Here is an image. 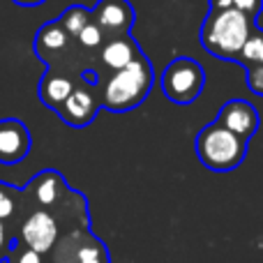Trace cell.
<instances>
[{"label": "cell", "instance_id": "6da1fadb", "mask_svg": "<svg viewBox=\"0 0 263 263\" xmlns=\"http://www.w3.org/2000/svg\"><path fill=\"white\" fill-rule=\"evenodd\" d=\"M254 26V18H250L236 7L208 9V16L203 18L199 30L201 46L215 58L238 63L240 51Z\"/></svg>", "mask_w": 263, "mask_h": 263}, {"label": "cell", "instance_id": "7a4b0ae2", "mask_svg": "<svg viewBox=\"0 0 263 263\" xmlns=\"http://www.w3.org/2000/svg\"><path fill=\"white\" fill-rule=\"evenodd\" d=\"M153 83V63L145 55H141L139 60H134L127 67L111 72L109 79L100 86L102 109L114 111V114H125V111L136 109L150 95Z\"/></svg>", "mask_w": 263, "mask_h": 263}, {"label": "cell", "instance_id": "3957f363", "mask_svg": "<svg viewBox=\"0 0 263 263\" xmlns=\"http://www.w3.org/2000/svg\"><path fill=\"white\" fill-rule=\"evenodd\" d=\"M194 150L199 162L205 168L217 173H227L238 168L247 157L250 150V141L238 136L236 132L227 129L224 125H219L217 120L210 125H205L203 129L196 134Z\"/></svg>", "mask_w": 263, "mask_h": 263}, {"label": "cell", "instance_id": "277c9868", "mask_svg": "<svg viewBox=\"0 0 263 263\" xmlns=\"http://www.w3.org/2000/svg\"><path fill=\"white\" fill-rule=\"evenodd\" d=\"M159 86H162V92L168 102L187 106L199 100V95L203 92L205 72L199 60L180 55V58H173L171 63L164 67Z\"/></svg>", "mask_w": 263, "mask_h": 263}, {"label": "cell", "instance_id": "5b68a950", "mask_svg": "<svg viewBox=\"0 0 263 263\" xmlns=\"http://www.w3.org/2000/svg\"><path fill=\"white\" fill-rule=\"evenodd\" d=\"M32 49H35V53L40 55L51 69H60V72H69L72 60L77 58V55H81L79 51H86V49H81L77 37L65 30L60 21L44 23V26L37 30ZM88 53H90V51H88Z\"/></svg>", "mask_w": 263, "mask_h": 263}, {"label": "cell", "instance_id": "8992f818", "mask_svg": "<svg viewBox=\"0 0 263 263\" xmlns=\"http://www.w3.org/2000/svg\"><path fill=\"white\" fill-rule=\"evenodd\" d=\"M97 88H100V83H86V81H79L74 86L69 97L55 111L63 118L65 125L81 129L88 127L95 120L97 111L102 109V95H97Z\"/></svg>", "mask_w": 263, "mask_h": 263}, {"label": "cell", "instance_id": "52a82bcc", "mask_svg": "<svg viewBox=\"0 0 263 263\" xmlns=\"http://www.w3.org/2000/svg\"><path fill=\"white\" fill-rule=\"evenodd\" d=\"M18 240L40 254H49L58 242V219L46 208L32 210L18 229Z\"/></svg>", "mask_w": 263, "mask_h": 263}, {"label": "cell", "instance_id": "ba28073f", "mask_svg": "<svg viewBox=\"0 0 263 263\" xmlns=\"http://www.w3.org/2000/svg\"><path fill=\"white\" fill-rule=\"evenodd\" d=\"M92 21L109 40V37L129 35L136 21V12L129 0H97L92 7Z\"/></svg>", "mask_w": 263, "mask_h": 263}, {"label": "cell", "instance_id": "9c48e42d", "mask_svg": "<svg viewBox=\"0 0 263 263\" xmlns=\"http://www.w3.org/2000/svg\"><path fill=\"white\" fill-rule=\"evenodd\" d=\"M30 129L18 118L0 120V164H18L30 153Z\"/></svg>", "mask_w": 263, "mask_h": 263}, {"label": "cell", "instance_id": "30bf717a", "mask_svg": "<svg viewBox=\"0 0 263 263\" xmlns=\"http://www.w3.org/2000/svg\"><path fill=\"white\" fill-rule=\"evenodd\" d=\"M215 120H217L219 125H224L227 129L236 132L238 136H242V139H247V141L259 132V125H261L256 106L247 100H240V97L229 100L227 104L219 109V114Z\"/></svg>", "mask_w": 263, "mask_h": 263}, {"label": "cell", "instance_id": "8fae6325", "mask_svg": "<svg viewBox=\"0 0 263 263\" xmlns=\"http://www.w3.org/2000/svg\"><path fill=\"white\" fill-rule=\"evenodd\" d=\"M100 63L104 65L106 69L116 72V69H123L132 65L134 60H139L143 55L139 42L132 35H120V37H109V40L102 44L100 49Z\"/></svg>", "mask_w": 263, "mask_h": 263}, {"label": "cell", "instance_id": "7c38bea8", "mask_svg": "<svg viewBox=\"0 0 263 263\" xmlns=\"http://www.w3.org/2000/svg\"><path fill=\"white\" fill-rule=\"evenodd\" d=\"M79 81H74L72 74L69 72H60V69H51L42 77L40 81V100L44 106H49V109L58 111L60 104H63L65 100L69 97V92L74 90V86H77Z\"/></svg>", "mask_w": 263, "mask_h": 263}, {"label": "cell", "instance_id": "4fadbf2b", "mask_svg": "<svg viewBox=\"0 0 263 263\" xmlns=\"http://www.w3.org/2000/svg\"><path fill=\"white\" fill-rule=\"evenodd\" d=\"M30 190L32 196L37 199V203L42 208H53L63 201V196L67 194V185H65V178L58 171L49 168V171H42L37 178L30 180Z\"/></svg>", "mask_w": 263, "mask_h": 263}, {"label": "cell", "instance_id": "5bb4252c", "mask_svg": "<svg viewBox=\"0 0 263 263\" xmlns=\"http://www.w3.org/2000/svg\"><path fill=\"white\" fill-rule=\"evenodd\" d=\"M74 263H109V252H106L104 242L86 231L83 240L79 242L77 252H74Z\"/></svg>", "mask_w": 263, "mask_h": 263}, {"label": "cell", "instance_id": "9a60e30c", "mask_svg": "<svg viewBox=\"0 0 263 263\" xmlns=\"http://www.w3.org/2000/svg\"><path fill=\"white\" fill-rule=\"evenodd\" d=\"M58 21L63 23V28L69 32V35L77 37L79 32L92 21V9L83 7V5H72V7L63 9V14L58 16Z\"/></svg>", "mask_w": 263, "mask_h": 263}, {"label": "cell", "instance_id": "2e32d148", "mask_svg": "<svg viewBox=\"0 0 263 263\" xmlns=\"http://www.w3.org/2000/svg\"><path fill=\"white\" fill-rule=\"evenodd\" d=\"M238 65L242 67H250V65H263V28L254 26V30L250 32L245 46L240 51V58Z\"/></svg>", "mask_w": 263, "mask_h": 263}, {"label": "cell", "instance_id": "e0dca14e", "mask_svg": "<svg viewBox=\"0 0 263 263\" xmlns=\"http://www.w3.org/2000/svg\"><path fill=\"white\" fill-rule=\"evenodd\" d=\"M77 42L81 44V49L90 51V53H92V51H97V53H100V49H102V44L106 42V37H104V32L100 30V26H97L95 21H90L77 35Z\"/></svg>", "mask_w": 263, "mask_h": 263}, {"label": "cell", "instance_id": "ac0fdd59", "mask_svg": "<svg viewBox=\"0 0 263 263\" xmlns=\"http://www.w3.org/2000/svg\"><path fill=\"white\" fill-rule=\"evenodd\" d=\"M44 254H40V252L30 250V247H26L21 240H14L12 247H9L7 256H5V261L7 263H44V259H42Z\"/></svg>", "mask_w": 263, "mask_h": 263}, {"label": "cell", "instance_id": "d6986e66", "mask_svg": "<svg viewBox=\"0 0 263 263\" xmlns=\"http://www.w3.org/2000/svg\"><path fill=\"white\" fill-rule=\"evenodd\" d=\"M16 210V190L0 182V222L9 219Z\"/></svg>", "mask_w": 263, "mask_h": 263}, {"label": "cell", "instance_id": "ffe728a7", "mask_svg": "<svg viewBox=\"0 0 263 263\" xmlns=\"http://www.w3.org/2000/svg\"><path fill=\"white\" fill-rule=\"evenodd\" d=\"M245 83L254 95L263 97V65H250V67H245Z\"/></svg>", "mask_w": 263, "mask_h": 263}, {"label": "cell", "instance_id": "44dd1931", "mask_svg": "<svg viewBox=\"0 0 263 263\" xmlns=\"http://www.w3.org/2000/svg\"><path fill=\"white\" fill-rule=\"evenodd\" d=\"M233 7L240 9L242 14H247L250 18H259L261 9H263V0H233Z\"/></svg>", "mask_w": 263, "mask_h": 263}, {"label": "cell", "instance_id": "7402d4cb", "mask_svg": "<svg viewBox=\"0 0 263 263\" xmlns=\"http://www.w3.org/2000/svg\"><path fill=\"white\" fill-rule=\"evenodd\" d=\"M7 252H9V236H7V229H5V224L0 222V261H5Z\"/></svg>", "mask_w": 263, "mask_h": 263}, {"label": "cell", "instance_id": "603a6c76", "mask_svg": "<svg viewBox=\"0 0 263 263\" xmlns=\"http://www.w3.org/2000/svg\"><path fill=\"white\" fill-rule=\"evenodd\" d=\"M208 7L210 9H227V7H233V0H208Z\"/></svg>", "mask_w": 263, "mask_h": 263}, {"label": "cell", "instance_id": "cb8c5ba5", "mask_svg": "<svg viewBox=\"0 0 263 263\" xmlns=\"http://www.w3.org/2000/svg\"><path fill=\"white\" fill-rule=\"evenodd\" d=\"M14 5H21V7H40V5H44L46 0H12Z\"/></svg>", "mask_w": 263, "mask_h": 263}]
</instances>
